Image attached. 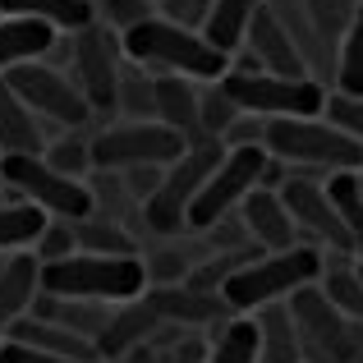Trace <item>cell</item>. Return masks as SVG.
I'll list each match as a JSON object with an SVG mask.
<instances>
[{"mask_svg": "<svg viewBox=\"0 0 363 363\" xmlns=\"http://www.w3.org/2000/svg\"><path fill=\"white\" fill-rule=\"evenodd\" d=\"M147 290L143 257H106V253H69L60 262H42V294L55 299H97L129 303Z\"/></svg>", "mask_w": 363, "mask_h": 363, "instance_id": "277c9868", "label": "cell"}, {"mask_svg": "<svg viewBox=\"0 0 363 363\" xmlns=\"http://www.w3.org/2000/svg\"><path fill=\"white\" fill-rule=\"evenodd\" d=\"M244 51L253 55V65H257V69H267V74H281V79H313L308 65H303V55H299V46L290 42V33L281 28V18L272 14V5L257 9L253 28H248Z\"/></svg>", "mask_w": 363, "mask_h": 363, "instance_id": "5bb4252c", "label": "cell"}, {"mask_svg": "<svg viewBox=\"0 0 363 363\" xmlns=\"http://www.w3.org/2000/svg\"><path fill=\"white\" fill-rule=\"evenodd\" d=\"M267 152L294 170V175L331 179L340 170H363V147L327 116L303 120H267Z\"/></svg>", "mask_w": 363, "mask_h": 363, "instance_id": "3957f363", "label": "cell"}, {"mask_svg": "<svg viewBox=\"0 0 363 363\" xmlns=\"http://www.w3.org/2000/svg\"><path fill=\"white\" fill-rule=\"evenodd\" d=\"M0 184H5L9 198L33 203L46 216H60V221H83V216L97 212L88 179L60 175L46 157H0Z\"/></svg>", "mask_w": 363, "mask_h": 363, "instance_id": "8992f818", "label": "cell"}, {"mask_svg": "<svg viewBox=\"0 0 363 363\" xmlns=\"http://www.w3.org/2000/svg\"><path fill=\"white\" fill-rule=\"evenodd\" d=\"M60 42L51 23H37V18H9L0 14V79L18 65H33V60H46L51 46Z\"/></svg>", "mask_w": 363, "mask_h": 363, "instance_id": "44dd1931", "label": "cell"}, {"mask_svg": "<svg viewBox=\"0 0 363 363\" xmlns=\"http://www.w3.org/2000/svg\"><path fill=\"white\" fill-rule=\"evenodd\" d=\"M0 363H74V359H60V354H46V350H33V345H18V340H0Z\"/></svg>", "mask_w": 363, "mask_h": 363, "instance_id": "ab89813d", "label": "cell"}, {"mask_svg": "<svg viewBox=\"0 0 363 363\" xmlns=\"http://www.w3.org/2000/svg\"><path fill=\"white\" fill-rule=\"evenodd\" d=\"M189 152V143L161 120H120L92 133V170H138L170 166Z\"/></svg>", "mask_w": 363, "mask_h": 363, "instance_id": "30bf717a", "label": "cell"}, {"mask_svg": "<svg viewBox=\"0 0 363 363\" xmlns=\"http://www.w3.org/2000/svg\"><path fill=\"white\" fill-rule=\"evenodd\" d=\"M359 184H363V170H359Z\"/></svg>", "mask_w": 363, "mask_h": 363, "instance_id": "ee69618b", "label": "cell"}, {"mask_svg": "<svg viewBox=\"0 0 363 363\" xmlns=\"http://www.w3.org/2000/svg\"><path fill=\"white\" fill-rule=\"evenodd\" d=\"M248 318L257 322V363H303V345H299L290 299L267 303V308L248 313Z\"/></svg>", "mask_w": 363, "mask_h": 363, "instance_id": "7402d4cb", "label": "cell"}, {"mask_svg": "<svg viewBox=\"0 0 363 363\" xmlns=\"http://www.w3.org/2000/svg\"><path fill=\"white\" fill-rule=\"evenodd\" d=\"M303 9H308L313 28H318V37L327 46H340V37H345L350 18H354L359 0H303Z\"/></svg>", "mask_w": 363, "mask_h": 363, "instance_id": "e575fe53", "label": "cell"}, {"mask_svg": "<svg viewBox=\"0 0 363 363\" xmlns=\"http://www.w3.org/2000/svg\"><path fill=\"white\" fill-rule=\"evenodd\" d=\"M116 116L124 120H157V74H143V65H124L120 92H116Z\"/></svg>", "mask_w": 363, "mask_h": 363, "instance_id": "f546056e", "label": "cell"}, {"mask_svg": "<svg viewBox=\"0 0 363 363\" xmlns=\"http://www.w3.org/2000/svg\"><path fill=\"white\" fill-rule=\"evenodd\" d=\"M51 216L33 203H18V198H0V253H28L37 244V235L46 230Z\"/></svg>", "mask_w": 363, "mask_h": 363, "instance_id": "484cf974", "label": "cell"}, {"mask_svg": "<svg viewBox=\"0 0 363 363\" xmlns=\"http://www.w3.org/2000/svg\"><path fill=\"white\" fill-rule=\"evenodd\" d=\"M281 198H285V207H290L294 230L308 235L313 248H322L327 257H354L350 253V235H345V225H340V216H336V203H331V194H327V179L294 175L290 170Z\"/></svg>", "mask_w": 363, "mask_h": 363, "instance_id": "4fadbf2b", "label": "cell"}, {"mask_svg": "<svg viewBox=\"0 0 363 363\" xmlns=\"http://www.w3.org/2000/svg\"><path fill=\"white\" fill-rule=\"evenodd\" d=\"M42 157L51 161L60 175H69V179H88V175H92V133L83 138V129H69L65 138L46 143Z\"/></svg>", "mask_w": 363, "mask_h": 363, "instance_id": "836d02e7", "label": "cell"}, {"mask_svg": "<svg viewBox=\"0 0 363 363\" xmlns=\"http://www.w3.org/2000/svg\"><path fill=\"white\" fill-rule=\"evenodd\" d=\"M124 65H129L124 37L116 28H106L101 18L69 33V79L79 83V92L88 97V106L97 116H116V92H120Z\"/></svg>", "mask_w": 363, "mask_h": 363, "instance_id": "9c48e42d", "label": "cell"}, {"mask_svg": "<svg viewBox=\"0 0 363 363\" xmlns=\"http://www.w3.org/2000/svg\"><path fill=\"white\" fill-rule=\"evenodd\" d=\"M166 327V322L157 318V308H152V299H147V290L138 294V299H129V303H116V313H111V327H106V336L97 340V350H101V363H116L120 354H129V350H138V345H152V336Z\"/></svg>", "mask_w": 363, "mask_h": 363, "instance_id": "2e32d148", "label": "cell"}, {"mask_svg": "<svg viewBox=\"0 0 363 363\" xmlns=\"http://www.w3.org/2000/svg\"><path fill=\"white\" fill-rule=\"evenodd\" d=\"M5 83L18 92V101L42 124H55V129H88V124L97 120V111H92L88 97L79 92V83L51 60L18 65V69L5 74Z\"/></svg>", "mask_w": 363, "mask_h": 363, "instance_id": "8fae6325", "label": "cell"}, {"mask_svg": "<svg viewBox=\"0 0 363 363\" xmlns=\"http://www.w3.org/2000/svg\"><path fill=\"white\" fill-rule=\"evenodd\" d=\"M33 313H37V318L60 322V327H69L74 336H83V340H92V345H97V340L106 336V327H111V313H116V303H97V299H55V294H37Z\"/></svg>", "mask_w": 363, "mask_h": 363, "instance_id": "603a6c76", "label": "cell"}, {"mask_svg": "<svg viewBox=\"0 0 363 363\" xmlns=\"http://www.w3.org/2000/svg\"><path fill=\"white\" fill-rule=\"evenodd\" d=\"M28 253H33L37 262H60V257L79 253V235H74V221H60V216H51V221H46V230L37 235V244L28 248Z\"/></svg>", "mask_w": 363, "mask_h": 363, "instance_id": "8d00e7d4", "label": "cell"}, {"mask_svg": "<svg viewBox=\"0 0 363 363\" xmlns=\"http://www.w3.org/2000/svg\"><path fill=\"white\" fill-rule=\"evenodd\" d=\"M116 363H157V354H152V345H138V350H129V354H120Z\"/></svg>", "mask_w": 363, "mask_h": 363, "instance_id": "60d3db41", "label": "cell"}, {"mask_svg": "<svg viewBox=\"0 0 363 363\" xmlns=\"http://www.w3.org/2000/svg\"><path fill=\"white\" fill-rule=\"evenodd\" d=\"M157 120L175 129L179 138L194 147L203 138V116H198V83L179 79V74H157Z\"/></svg>", "mask_w": 363, "mask_h": 363, "instance_id": "d6986e66", "label": "cell"}, {"mask_svg": "<svg viewBox=\"0 0 363 363\" xmlns=\"http://www.w3.org/2000/svg\"><path fill=\"white\" fill-rule=\"evenodd\" d=\"M74 235H79V253H106V257H138L143 244L133 240V230H124V225L106 221V216H83V221H74Z\"/></svg>", "mask_w": 363, "mask_h": 363, "instance_id": "4316f807", "label": "cell"}, {"mask_svg": "<svg viewBox=\"0 0 363 363\" xmlns=\"http://www.w3.org/2000/svg\"><path fill=\"white\" fill-rule=\"evenodd\" d=\"M0 14L37 18V23H51L55 33H79L97 18V9L92 0H0Z\"/></svg>", "mask_w": 363, "mask_h": 363, "instance_id": "d4e9b609", "label": "cell"}, {"mask_svg": "<svg viewBox=\"0 0 363 363\" xmlns=\"http://www.w3.org/2000/svg\"><path fill=\"white\" fill-rule=\"evenodd\" d=\"M198 116H203V138L221 143L225 129L240 120V106H235V97L225 92V83H198Z\"/></svg>", "mask_w": 363, "mask_h": 363, "instance_id": "1f68e13d", "label": "cell"}, {"mask_svg": "<svg viewBox=\"0 0 363 363\" xmlns=\"http://www.w3.org/2000/svg\"><path fill=\"white\" fill-rule=\"evenodd\" d=\"M262 166H267V147L248 143V147H225V157L216 161V170L207 175L203 194L189 207V230L203 235L207 225H216L221 216L240 212V203L262 184Z\"/></svg>", "mask_w": 363, "mask_h": 363, "instance_id": "7c38bea8", "label": "cell"}, {"mask_svg": "<svg viewBox=\"0 0 363 363\" xmlns=\"http://www.w3.org/2000/svg\"><path fill=\"white\" fill-rule=\"evenodd\" d=\"M331 92H350V97H363V0L350 18L345 37L336 46V88Z\"/></svg>", "mask_w": 363, "mask_h": 363, "instance_id": "4dcf8cb0", "label": "cell"}, {"mask_svg": "<svg viewBox=\"0 0 363 363\" xmlns=\"http://www.w3.org/2000/svg\"><path fill=\"white\" fill-rule=\"evenodd\" d=\"M124 55L152 74H179L194 83H221L230 74V55H221L203 33L179 28L161 14L143 18L138 28L124 33Z\"/></svg>", "mask_w": 363, "mask_h": 363, "instance_id": "6da1fadb", "label": "cell"}, {"mask_svg": "<svg viewBox=\"0 0 363 363\" xmlns=\"http://www.w3.org/2000/svg\"><path fill=\"white\" fill-rule=\"evenodd\" d=\"M318 285L327 290V299L336 303L350 322L363 327V276L354 272V257H336V262L327 257V272H322Z\"/></svg>", "mask_w": 363, "mask_h": 363, "instance_id": "f1b7e54d", "label": "cell"}, {"mask_svg": "<svg viewBox=\"0 0 363 363\" xmlns=\"http://www.w3.org/2000/svg\"><path fill=\"white\" fill-rule=\"evenodd\" d=\"M37 294H42V262L33 253H9L0 267V336L33 313Z\"/></svg>", "mask_w": 363, "mask_h": 363, "instance_id": "ac0fdd59", "label": "cell"}, {"mask_svg": "<svg viewBox=\"0 0 363 363\" xmlns=\"http://www.w3.org/2000/svg\"><path fill=\"white\" fill-rule=\"evenodd\" d=\"M354 272H359V276H363V262H354Z\"/></svg>", "mask_w": 363, "mask_h": 363, "instance_id": "b9f144b4", "label": "cell"}, {"mask_svg": "<svg viewBox=\"0 0 363 363\" xmlns=\"http://www.w3.org/2000/svg\"><path fill=\"white\" fill-rule=\"evenodd\" d=\"M322 272H327V253L313 244H294L285 248V253H257L248 267L225 281L221 299L230 303L235 318H248V313L267 308V303H285L294 290H303V285H318Z\"/></svg>", "mask_w": 363, "mask_h": 363, "instance_id": "7a4b0ae2", "label": "cell"}, {"mask_svg": "<svg viewBox=\"0 0 363 363\" xmlns=\"http://www.w3.org/2000/svg\"><path fill=\"white\" fill-rule=\"evenodd\" d=\"M240 216L248 225V240L257 248H267V253H285V248L299 244V230H294V221H290V207H285V198L276 194V189H253V194L240 203Z\"/></svg>", "mask_w": 363, "mask_h": 363, "instance_id": "9a60e30c", "label": "cell"}, {"mask_svg": "<svg viewBox=\"0 0 363 363\" xmlns=\"http://www.w3.org/2000/svg\"><path fill=\"white\" fill-rule=\"evenodd\" d=\"M290 313L299 327L303 363H363V327L350 322L322 285H303L290 294Z\"/></svg>", "mask_w": 363, "mask_h": 363, "instance_id": "52a82bcc", "label": "cell"}, {"mask_svg": "<svg viewBox=\"0 0 363 363\" xmlns=\"http://www.w3.org/2000/svg\"><path fill=\"white\" fill-rule=\"evenodd\" d=\"M327 194L336 203V216L350 235V253L354 262H363V184H359V170H340V175L327 179Z\"/></svg>", "mask_w": 363, "mask_h": 363, "instance_id": "83f0119b", "label": "cell"}, {"mask_svg": "<svg viewBox=\"0 0 363 363\" xmlns=\"http://www.w3.org/2000/svg\"><path fill=\"white\" fill-rule=\"evenodd\" d=\"M207 363H257V322L253 318H230L225 331L212 340Z\"/></svg>", "mask_w": 363, "mask_h": 363, "instance_id": "d6a6232c", "label": "cell"}, {"mask_svg": "<svg viewBox=\"0 0 363 363\" xmlns=\"http://www.w3.org/2000/svg\"><path fill=\"white\" fill-rule=\"evenodd\" d=\"M267 0H212V14H207L203 23V37L216 46L221 55H240L244 42H248V28H253L257 9H262Z\"/></svg>", "mask_w": 363, "mask_h": 363, "instance_id": "cb8c5ba5", "label": "cell"}, {"mask_svg": "<svg viewBox=\"0 0 363 363\" xmlns=\"http://www.w3.org/2000/svg\"><path fill=\"white\" fill-rule=\"evenodd\" d=\"M225 157V143H194L179 161H170L161 184L143 203V230L147 235H184L189 230V207L203 194L207 175Z\"/></svg>", "mask_w": 363, "mask_h": 363, "instance_id": "5b68a950", "label": "cell"}, {"mask_svg": "<svg viewBox=\"0 0 363 363\" xmlns=\"http://www.w3.org/2000/svg\"><path fill=\"white\" fill-rule=\"evenodd\" d=\"M0 267H5V253H0Z\"/></svg>", "mask_w": 363, "mask_h": 363, "instance_id": "7bdbcfd3", "label": "cell"}, {"mask_svg": "<svg viewBox=\"0 0 363 363\" xmlns=\"http://www.w3.org/2000/svg\"><path fill=\"white\" fill-rule=\"evenodd\" d=\"M225 92L235 97V106L248 111L257 120H303V116H327V97L331 88L318 79H281V74H240L230 69L225 74Z\"/></svg>", "mask_w": 363, "mask_h": 363, "instance_id": "ba28073f", "label": "cell"}, {"mask_svg": "<svg viewBox=\"0 0 363 363\" xmlns=\"http://www.w3.org/2000/svg\"><path fill=\"white\" fill-rule=\"evenodd\" d=\"M46 129L33 111L18 101V92L0 79V157H42L46 152Z\"/></svg>", "mask_w": 363, "mask_h": 363, "instance_id": "ffe728a7", "label": "cell"}, {"mask_svg": "<svg viewBox=\"0 0 363 363\" xmlns=\"http://www.w3.org/2000/svg\"><path fill=\"white\" fill-rule=\"evenodd\" d=\"M92 9H97V18L106 28H116V33L124 37L129 28H138L143 18L157 14V0H92Z\"/></svg>", "mask_w": 363, "mask_h": 363, "instance_id": "d590c367", "label": "cell"}, {"mask_svg": "<svg viewBox=\"0 0 363 363\" xmlns=\"http://www.w3.org/2000/svg\"><path fill=\"white\" fill-rule=\"evenodd\" d=\"M157 14L170 18V23H179V28L203 33L207 14H212V0H157Z\"/></svg>", "mask_w": 363, "mask_h": 363, "instance_id": "f35d334b", "label": "cell"}, {"mask_svg": "<svg viewBox=\"0 0 363 363\" xmlns=\"http://www.w3.org/2000/svg\"><path fill=\"white\" fill-rule=\"evenodd\" d=\"M327 120L340 124L350 138L363 147V97H350V92H331L327 97Z\"/></svg>", "mask_w": 363, "mask_h": 363, "instance_id": "74e56055", "label": "cell"}, {"mask_svg": "<svg viewBox=\"0 0 363 363\" xmlns=\"http://www.w3.org/2000/svg\"><path fill=\"white\" fill-rule=\"evenodd\" d=\"M0 340H18V345L46 350V354H60V359H74V363H101V350L92 345V340L74 336L69 327H60V322H51V318H37V313L18 318Z\"/></svg>", "mask_w": 363, "mask_h": 363, "instance_id": "e0dca14e", "label": "cell"}]
</instances>
